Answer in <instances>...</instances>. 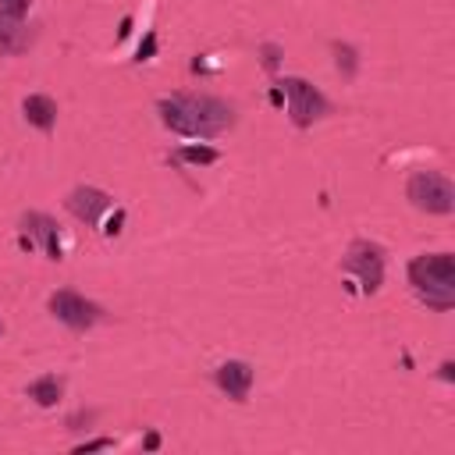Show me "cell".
Wrapping results in <instances>:
<instances>
[{
	"instance_id": "1",
	"label": "cell",
	"mask_w": 455,
	"mask_h": 455,
	"mask_svg": "<svg viewBox=\"0 0 455 455\" xmlns=\"http://www.w3.org/2000/svg\"><path fill=\"white\" fill-rule=\"evenodd\" d=\"M160 121L185 139H213L235 124L231 103L210 92H171L156 103Z\"/></svg>"
},
{
	"instance_id": "2",
	"label": "cell",
	"mask_w": 455,
	"mask_h": 455,
	"mask_svg": "<svg viewBox=\"0 0 455 455\" xmlns=\"http://www.w3.org/2000/svg\"><path fill=\"white\" fill-rule=\"evenodd\" d=\"M412 291L437 313L455 306V259L451 252H423L409 263Z\"/></svg>"
},
{
	"instance_id": "3",
	"label": "cell",
	"mask_w": 455,
	"mask_h": 455,
	"mask_svg": "<svg viewBox=\"0 0 455 455\" xmlns=\"http://www.w3.org/2000/svg\"><path fill=\"white\" fill-rule=\"evenodd\" d=\"M405 196L423 213H451L455 210V185L441 171H412L405 181Z\"/></svg>"
},
{
	"instance_id": "4",
	"label": "cell",
	"mask_w": 455,
	"mask_h": 455,
	"mask_svg": "<svg viewBox=\"0 0 455 455\" xmlns=\"http://www.w3.org/2000/svg\"><path fill=\"white\" fill-rule=\"evenodd\" d=\"M281 92L288 96V114H291V124L295 128H309L313 121H320V117H327L331 114V103H327V96L316 89V85H309L306 78H284L281 82Z\"/></svg>"
},
{
	"instance_id": "5",
	"label": "cell",
	"mask_w": 455,
	"mask_h": 455,
	"mask_svg": "<svg viewBox=\"0 0 455 455\" xmlns=\"http://www.w3.org/2000/svg\"><path fill=\"white\" fill-rule=\"evenodd\" d=\"M341 267L359 277V288H363L366 295H373V291L384 284V249L373 245V242H366V238H355V242L348 245Z\"/></svg>"
},
{
	"instance_id": "6",
	"label": "cell",
	"mask_w": 455,
	"mask_h": 455,
	"mask_svg": "<svg viewBox=\"0 0 455 455\" xmlns=\"http://www.w3.org/2000/svg\"><path fill=\"white\" fill-rule=\"evenodd\" d=\"M46 306H50V313H53L64 327H71V331H89V327H96V323L103 320V306H96L92 299L78 295L75 288L53 291Z\"/></svg>"
},
{
	"instance_id": "7",
	"label": "cell",
	"mask_w": 455,
	"mask_h": 455,
	"mask_svg": "<svg viewBox=\"0 0 455 455\" xmlns=\"http://www.w3.org/2000/svg\"><path fill=\"white\" fill-rule=\"evenodd\" d=\"M110 203H114V199H110L103 188H92V185H78V188H71L68 199H64V206L71 210V217H78V220L89 224V228L100 224V217L110 210Z\"/></svg>"
},
{
	"instance_id": "8",
	"label": "cell",
	"mask_w": 455,
	"mask_h": 455,
	"mask_svg": "<svg viewBox=\"0 0 455 455\" xmlns=\"http://www.w3.org/2000/svg\"><path fill=\"white\" fill-rule=\"evenodd\" d=\"M252 366L249 363H242V359H228V363H220L217 366V373H213V380H217V387L228 395V398H235V402H245L249 398V387H252Z\"/></svg>"
},
{
	"instance_id": "9",
	"label": "cell",
	"mask_w": 455,
	"mask_h": 455,
	"mask_svg": "<svg viewBox=\"0 0 455 455\" xmlns=\"http://www.w3.org/2000/svg\"><path fill=\"white\" fill-rule=\"evenodd\" d=\"M21 228L28 231V238H39L43 242V252L50 259H64V245H60V231H57V220L46 217V213H25L21 217Z\"/></svg>"
},
{
	"instance_id": "10",
	"label": "cell",
	"mask_w": 455,
	"mask_h": 455,
	"mask_svg": "<svg viewBox=\"0 0 455 455\" xmlns=\"http://www.w3.org/2000/svg\"><path fill=\"white\" fill-rule=\"evenodd\" d=\"M28 46H32V28H28L21 18L0 11V53L18 57V53H25Z\"/></svg>"
},
{
	"instance_id": "11",
	"label": "cell",
	"mask_w": 455,
	"mask_h": 455,
	"mask_svg": "<svg viewBox=\"0 0 455 455\" xmlns=\"http://www.w3.org/2000/svg\"><path fill=\"white\" fill-rule=\"evenodd\" d=\"M21 114H25V121H28L32 128H39V132H50V128L57 124V103H53V96H46V92L25 96Z\"/></svg>"
},
{
	"instance_id": "12",
	"label": "cell",
	"mask_w": 455,
	"mask_h": 455,
	"mask_svg": "<svg viewBox=\"0 0 455 455\" xmlns=\"http://www.w3.org/2000/svg\"><path fill=\"white\" fill-rule=\"evenodd\" d=\"M25 391H28V398H32L36 405L50 409V405H57L60 395H64V377H57V373H43V377H36Z\"/></svg>"
},
{
	"instance_id": "13",
	"label": "cell",
	"mask_w": 455,
	"mask_h": 455,
	"mask_svg": "<svg viewBox=\"0 0 455 455\" xmlns=\"http://www.w3.org/2000/svg\"><path fill=\"white\" fill-rule=\"evenodd\" d=\"M331 53H334V64H338V71L345 75V78H355V71H359V53H355V46H348V43H331Z\"/></svg>"
},
{
	"instance_id": "14",
	"label": "cell",
	"mask_w": 455,
	"mask_h": 455,
	"mask_svg": "<svg viewBox=\"0 0 455 455\" xmlns=\"http://www.w3.org/2000/svg\"><path fill=\"white\" fill-rule=\"evenodd\" d=\"M174 156H178L181 164H192V167H206V164H217V160H220V153H217L213 146H203V142H199V146H181Z\"/></svg>"
},
{
	"instance_id": "15",
	"label": "cell",
	"mask_w": 455,
	"mask_h": 455,
	"mask_svg": "<svg viewBox=\"0 0 455 455\" xmlns=\"http://www.w3.org/2000/svg\"><path fill=\"white\" fill-rule=\"evenodd\" d=\"M259 57H263V68H267V71H274V68L281 64V46L263 43V46H259Z\"/></svg>"
},
{
	"instance_id": "16",
	"label": "cell",
	"mask_w": 455,
	"mask_h": 455,
	"mask_svg": "<svg viewBox=\"0 0 455 455\" xmlns=\"http://www.w3.org/2000/svg\"><path fill=\"white\" fill-rule=\"evenodd\" d=\"M153 53H156V32H153V28H149V32H146V39H142V43H139V53H135V60H139V64H142V60H149V57H153Z\"/></svg>"
},
{
	"instance_id": "17",
	"label": "cell",
	"mask_w": 455,
	"mask_h": 455,
	"mask_svg": "<svg viewBox=\"0 0 455 455\" xmlns=\"http://www.w3.org/2000/svg\"><path fill=\"white\" fill-rule=\"evenodd\" d=\"M92 416H96L92 409H78V412H71V416H68V430H82V427H89Z\"/></svg>"
},
{
	"instance_id": "18",
	"label": "cell",
	"mask_w": 455,
	"mask_h": 455,
	"mask_svg": "<svg viewBox=\"0 0 455 455\" xmlns=\"http://www.w3.org/2000/svg\"><path fill=\"white\" fill-rule=\"evenodd\" d=\"M28 4H32V0H0V11H4V14H14V18H25Z\"/></svg>"
},
{
	"instance_id": "19",
	"label": "cell",
	"mask_w": 455,
	"mask_h": 455,
	"mask_svg": "<svg viewBox=\"0 0 455 455\" xmlns=\"http://www.w3.org/2000/svg\"><path fill=\"white\" fill-rule=\"evenodd\" d=\"M103 448H114V441H110V437H96V441H85V444H78V448H75V455H85V451H103Z\"/></svg>"
},
{
	"instance_id": "20",
	"label": "cell",
	"mask_w": 455,
	"mask_h": 455,
	"mask_svg": "<svg viewBox=\"0 0 455 455\" xmlns=\"http://www.w3.org/2000/svg\"><path fill=\"white\" fill-rule=\"evenodd\" d=\"M121 220H124V213H121V210H117V213H114V220H110V224H107V228H103V235H107V238H114V235H117V231H121Z\"/></svg>"
},
{
	"instance_id": "21",
	"label": "cell",
	"mask_w": 455,
	"mask_h": 455,
	"mask_svg": "<svg viewBox=\"0 0 455 455\" xmlns=\"http://www.w3.org/2000/svg\"><path fill=\"white\" fill-rule=\"evenodd\" d=\"M441 377H444V380H451V377H455V366H451V359H444V363H441Z\"/></svg>"
},
{
	"instance_id": "22",
	"label": "cell",
	"mask_w": 455,
	"mask_h": 455,
	"mask_svg": "<svg viewBox=\"0 0 455 455\" xmlns=\"http://www.w3.org/2000/svg\"><path fill=\"white\" fill-rule=\"evenodd\" d=\"M128 32H132V18H124V21H121V28H117V39H128Z\"/></svg>"
},
{
	"instance_id": "23",
	"label": "cell",
	"mask_w": 455,
	"mask_h": 455,
	"mask_svg": "<svg viewBox=\"0 0 455 455\" xmlns=\"http://www.w3.org/2000/svg\"><path fill=\"white\" fill-rule=\"evenodd\" d=\"M142 444H146L149 451H153V448H160V434H146V441H142Z\"/></svg>"
},
{
	"instance_id": "24",
	"label": "cell",
	"mask_w": 455,
	"mask_h": 455,
	"mask_svg": "<svg viewBox=\"0 0 455 455\" xmlns=\"http://www.w3.org/2000/svg\"><path fill=\"white\" fill-rule=\"evenodd\" d=\"M0 331H4V327H0Z\"/></svg>"
}]
</instances>
